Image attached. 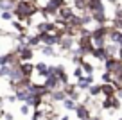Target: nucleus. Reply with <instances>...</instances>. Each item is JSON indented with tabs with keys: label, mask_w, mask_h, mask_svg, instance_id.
Returning <instances> with one entry per match:
<instances>
[{
	"label": "nucleus",
	"mask_w": 122,
	"mask_h": 120,
	"mask_svg": "<svg viewBox=\"0 0 122 120\" xmlns=\"http://www.w3.org/2000/svg\"><path fill=\"white\" fill-rule=\"evenodd\" d=\"M122 106V100L117 97V95H110V97H104L102 104H101V108L102 109H111V111H115V109H120Z\"/></svg>",
	"instance_id": "nucleus-1"
},
{
	"label": "nucleus",
	"mask_w": 122,
	"mask_h": 120,
	"mask_svg": "<svg viewBox=\"0 0 122 120\" xmlns=\"http://www.w3.org/2000/svg\"><path fill=\"white\" fill-rule=\"evenodd\" d=\"M59 45H61V50L65 52H70L76 45V36H70V34H65V36L59 40Z\"/></svg>",
	"instance_id": "nucleus-2"
},
{
	"label": "nucleus",
	"mask_w": 122,
	"mask_h": 120,
	"mask_svg": "<svg viewBox=\"0 0 122 120\" xmlns=\"http://www.w3.org/2000/svg\"><path fill=\"white\" fill-rule=\"evenodd\" d=\"M43 84H45L50 91H54V90H57V88L61 86V81H59V77H57V75L50 74V75H47V77H45V83H43Z\"/></svg>",
	"instance_id": "nucleus-3"
},
{
	"label": "nucleus",
	"mask_w": 122,
	"mask_h": 120,
	"mask_svg": "<svg viewBox=\"0 0 122 120\" xmlns=\"http://www.w3.org/2000/svg\"><path fill=\"white\" fill-rule=\"evenodd\" d=\"M74 15H76V9H72V7H68V5H65V7H61V9H59V13H57V18H61L63 22L68 23L70 20L74 18Z\"/></svg>",
	"instance_id": "nucleus-4"
},
{
	"label": "nucleus",
	"mask_w": 122,
	"mask_h": 120,
	"mask_svg": "<svg viewBox=\"0 0 122 120\" xmlns=\"http://www.w3.org/2000/svg\"><path fill=\"white\" fill-rule=\"evenodd\" d=\"M76 115H77V118H79V120H86V118H90V116H92V111H90V108H88L86 104H77Z\"/></svg>",
	"instance_id": "nucleus-5"
},
{
	"label": "nucleus",
	"mask_w": 122,
	"mask_h": 120,
	"mask_svg": "<svg viewBox=\"0 0 122 120\" xmlns=\"http://www.w3.org/2000/svg\"><path fill=\"white\" fill-rule=\"evenodd\" d=\"M101 93L104 97H110V95H115L117 93V86L113 83H102L101 84Z\"/></svg>",
	"instance_id": "nucleus-6"
},
{
	"label": "nucleus",
	"mask_w": 122,
	"mask_h": 120,
	"mask_svg": "<svg viewBox=\"0 0 122 120\" xmlns=\"http://www.w3.org/2000/svg\"><path fill=\"white\" fill-rule=\"evenodd\" d=\"M92 18L95 23H110V18H108L106 11H93L92 13Z\"/></svg>",
	"instance_id": "nucleus-7"
},
{
	"label": "nucleus",
	"mask_w": 122,
	"mask_h": 120,
	"mask_svg": "<svg viewBox=\"0 0 122 120\" xmlns=\"http://www.w3.org/2000/svg\"><path fill=\"white\" fill-rule=\"evenodd\" d=\"M20 68H22L25 77H32L34 75V65L30 63V61H20Z\"/></svg>",
	"instance_id": "nucleus-8"
},
{
	"label": "nucleus",
	"mask_w": 122,
	"mask_h": 120,
	"mask_svg": "<svg viewBox=\"0 0 122 120\" xmlns=\"http://www.w3.org/2000/svg\"><path fill=\"white\" fill-rule=\"evenodd\" d=\"M66 99V93L63 88H57V90L50 91V102H63Z\"/></svg>",
	"instance_id": "nucleus-9"
},
{
	"label": "nucleus",
	"mask_w": 122,
	"mask_h": 120,
	"mask_svg": "<svg viewBox=\"0 0 122 120\" xmlns=\"http://www.w3.org/2000/svg\"><path fill=\"white\" fill-rule=\"evenodd\" d=\"M92 57H95L97 61H106V57H108V52H106V49L104 47H101V49H97V47H93V50H92V54H90Z\"/></svg>",
	"instance_id": "nucleus-10"
},
{
	"label": "nucleus",
	"mask_w": 122,
	"mask_h": 120,
	"mask_svg": "<svg viewBox=\"0 0 122 120\" xmlns=\"http://www.w3.org/2000/svg\"><path fill=\"white\" fill-rule=\"evenodd\" d=\"M49 74H50L49 72V65H45V63H36L34 65V75H40V77L45 79Z\"/></svg>",
	"instance_id": "nucleus-11"
},
{
	"label": "nucleus",
	"mask_w": 122,
	"mask_h": 120,
	"mask_svg": "<svg viewBox=\"0 0 122 120\" xmlns=\"http://www.w3.org/2000/svg\"><path fill=\"white\" fill-rule=\"evenodd\" d=\"M18 57H20V61H30L34 57V49L32 47H25L23 50L18 52Z\"/></svg>",
	"instance_id": "nucleus-12"
},
{
	"label": "nucleus",
	"mask_w": 122,
	"mask_h": 120,
	"mask_svg": "<svg viewBox=\"0 0 122 120\" xmlns=\"http://www.w3.org/2000/svg\"><path fill=\"white\" fill-rule=\"evenodd\" d=\"M118 43H113V41H108L106 43V52H108V56H113V57H117V54H118Z\"/></svg>",
	"instance_id": "nucleus-13"
},
{
	"label": "nucleus",
	"mask_w": 122,
	"mask_h": 120,
	"mask_svg": "<svg viewBox=\"0 0 122 120\" xmlns=\"http://www.w3.org/2000/svg\"><path fill=\"white\" fill-rule=\"evenodd\" d=\"M61 104H63V108H65L66 111H72V109L76 111V108H77V100H74L72 97H66L65 100L61 102Z\"/></svg>",
	"instance_id": "nucleus-14"
},
{
	"label": "nucleus",
	"mask_w": 122,
	"mask_h": 120,
	"mask_svg": "<svg viewBox=\"0 0 122 120\" xmlns=\"http://www.w3.org/2000/svg\"><path fill=\"white\" fill-rule=\"evenodd\" d=\"M88 95H90V97H97V95H102V93H101V84H92V86L88 88Z\"/></svg>",
	"instance_id": "nucleus-15"
},
{
	"label": "nucleus",
	"mask_w": 122,
	"mask_h": 120,
	"mask_svg": "<svg viewBox=\"0 0 122 120\" xmlns=\"http://www.w3.org/2000/svg\"><path fill=\"white\" fill-rule=\"evenodd\" d=\"M41 54L43 56H54V54H56L54 45H41Z\"/></svg>",
	"instance_id": "nucleus-16"
},
{
	"label": "nucleus",
	"mask_w": 122,
	"mask_h": 120,
	"mask_svg": "<svg viewBox=\"0 0 122 120\" xmlns=\"http://www.w3.org/2000/svg\"><path fill=\"white\" fill-rule=\"evenodd\" d=\"M101 81H102V83H113V74H111L110 70H104L102 75H101Z\"/></svg>",
	"instance_id": "nucleus-17"
},
{
	"label": "nucleus",
	"mask_w": 122,
	"mask_h": 120,
	"mask_svg": "<svg viewBox=\"0 0 122 120\" xmlns=\"http://www.w3.org/2000/svg\"><path fill=\"white\" fill-rule=\"evenodd\" d=\"M81 66H83L84 74H93V72H95V66H93V65H92V63H88L86 59L83 61V65H81Z\"/></svg>",
	"instance_id": "nucleus-18"
},
{
	"label": "nucleus",
	"mask_w": 122,
	"mask_h": 120,
	"mask_svg": "<svg viewBox=\"0 0 122 120\" xmlns=\"http://www.w3.org/2000/svg\"><path fill=\"white\" fill-rule=\"evenodd\" d=\"M13 16H15V13H13V11H2L0 18L5 20V22H13Z\"/></svg>",
	"instance_id": "nucleus-19"
},
{
	"label": "nucleus",
	"mask_w": 122,
	"mask_h": 120,
	"mask_svg": "<svg viewBox=\"0 0 122 120\" xmlns=\"http://www.w3.org/2000/svg\"><path fill=\"white\" fill-rule=\"evenodd\" d=\"M11 72V65H2L0 66V77H7Z\"/></svg>",
	"instance_id": "nucleus-20"
},
{
	"label": "nucleus",
	"mask_w": 122,
	"mask_h": 120,
	"mask_svg": "<svg viewBox=\"0 0 122 120\" xmlns=\"http://www.w3.org/2000/svg\"><path fill=\"white\" fill-rule=\"evenodd\" d=\"M83 75H86V74H84V70H83V66H77L76 70H74V77H76V79H81Z\"/></svg>",
	"instance_id": "nucleus-21"
},
{
	"label": "nucleus",
	"mask_w": 122,
	"mask_h": 120,
	"mask_svg": "<svg viewBox=\"0 0 122 120\" xmlns=\"http://www.w3.org/2000/svg\"><path fill=\"white\" fill-rule=\"evenodd\" d=\"M20 113L27 116V115L30 113V106H29V104H22V106H20Z\"/></svg>",
	"instance_id": "nucleus-22"
},
{
	"label": "nucleus",
	"mask_w": 122,
	"mask_h": 120,
	"mask_svg": "<svg viewBox=\"0 0 122 120\" xmlns=\"http://www.w3.org/2000/svg\"><path fill=\"white\" fill-rule=\"evenodd\" d=\"M52 2H54V4H56L57 5V7H65V5H68V4H66V0H52Z\"/></svg>",
	"instance_id": "nucleus-23"
},
{
	"label": "nucleus",
	"mask_w": 122,
	"mask_h": 120,
	"mask_svg": "<svg viewBox=\"0 0 122 120\" xmlns=\"http://www.w3.org/2000/svg\"><path fill=\"white\" fill-rule=\"evenodd\" d=\"M4 118H5V120H13V118H15V116H13L11 113H4Z\"/></svg>",
	"instance_id": "nucleus-24"
},
{
	"label": "nucleus",
	"mask_w": 122,
	"mask_h": 120,
	"mask_svg": "<svg viewBox=\"0 0 122 120\" xmlns=\"http://www.w3.org/2000/svg\"><path fill=\"white\" fill-rule=\"evenodd\" d=\"M106 2H110V4H113V5H118V0H106Z\"/></svg>",
	"instance_id": "nucleus-25"
},
{
	"label": "nucleus",
	"mask_w": 122,
	"mask_h": 120,
	"mask_svg": "<svg viewBox=\"0 0 122 120\" xmlns=\"http://www.w3.org/2000/svg\"><path fill=\"white\" fill-rule=\"evenodd\" d=\"M118 120H122V116H120V118H118Z\"/></svg>",
	"instance_id": "nucleus-26"
}]
</instances>
